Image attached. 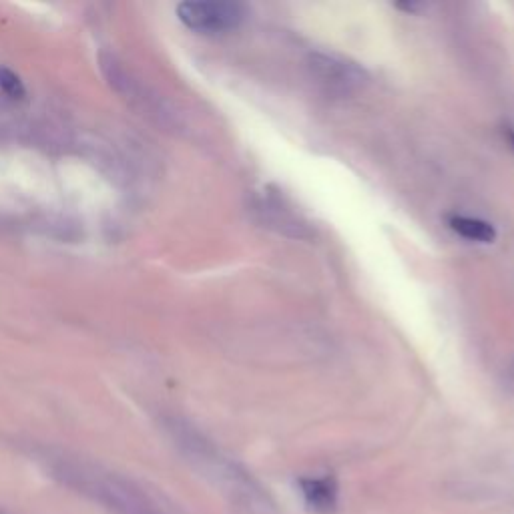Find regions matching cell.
Here are the masks:
<instances>
[{"label":"cell","instance_id":"1","mask_svg":"<svg viewBox=\"0 0 514 514\" xmlns=\"http://www.w3.org/2000/svg\"><path fill=\"white\" fill-rule=\"evenodd\" d=\"M175 440L191 464L219 486L235 504L255 514H270L274 510V502L268 492L239 464L219 454V450L195 430L175 428Z\"/></svg>","mask_w":514,"mask_h":514},{"label":"cell","instance_id":"2","mask_svg":"<svg viewBox=\"0 0 514 514\" xmlns=\"http://www.w3.org/2000/svg\"><path fill=\"white\" fill-rule=\"evenodd\" d=\"M53 470L65 484L117 514H169L145 490L117 474L69 460H59Z\"/></svg>","mask_w":514,"mask_h":514},{"label":"cell","instance_id":"3","mask_svg":"<svg viewBox=\"0 0 514 514\" xmlns=\"http://www.w3.org/2000/svg\"><path fill=\"white\" fill-rule=\"evenodd\" d=\"M179 21L195 33H225L233 31L243 23L245 11L237 3H181L177 7Z\"/></svg>","mask_w":514,"mask_h":514},{"label":"cell","instance_id":"4","mask_svg":"<svg viewBox=\"0 0 514 514\" xmlns=\"http://www.w3.org/2000/svg\"><path fill=\"white\" fill-rule=\"evenodd\" d=\"M312 69L318 73V77L340 91L358 89L366 81V73L358 69L354 63L334 57V55H316L312 59Z\"/></svg>","mask_w":514,"mask_h":514},{"label":"cell","instance_id":"5","mask_svg":"<svg viewBox=\"0 0 514 514\" xmlns=\"http://www.w3.org/2000/svg\"><path fill=\"white\" fill-rule=\"evenodd\" d=\"M298 486L314 514H332L338 508V482L334 476H304L298 480Z\"/></svg>","mask_w":514,"mask_h":514},{"label":"cell","instance_id":"6","mask_svg":"<svg viewBox=\"0 0 514 514\" xmlns=\"http://www.w3.org/2000/svg\"><path fill=\"white\" fill-rule=\"evenodd\" d=\"M448 227L458 233L460 237L476 243H494L496 241V229L492 223L480 219V217H470V215H448Z\"/></svg>","mask_w":514,"mask_h":514},{"label":"cell","instance_id":"7","mask_svg":"<svg viewBox=\"0 0 514 514\" xmlns=\"http://www.w3.org/2000/svg\"><path fill=\"white\" fill-rule=\"evenodd\" d=\"M0 91L11 99H23L27 93L23 81L11 69L5 67H0Z\"/></svg>","mask_w":514,"mask_h":514},{"label":"cell","instance_id":"8","mask_svg":"<svg viewBox=\"0 0 514 514\" xmlns=\"http://www.w3.org/2000/svg\"><path fill=\"white\" fill-rule=\"evenodd\" d=\"M506 137H508V141H510V145L514 149V131H506Z\"/></svg>","mask_w":514,"mask_h":514}]
</instances>
